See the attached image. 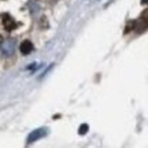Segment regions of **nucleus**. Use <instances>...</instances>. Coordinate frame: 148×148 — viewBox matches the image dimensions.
<instances>
[{
	"instance_id": "nucleus-1",
	"label": "nucleus",
	"mask_w": 148,
	"mask_h": 148,
	"mask_svg": "<svg viewBox=\"0 0 148 148\" xmlns=\"http://www.w3.org/2000/svg\"><path fill=\"white\" fill-rule=\"evenodd\" d=\"M45 134H47V130H45V129H37V130H34V132L27 137V143H33V141H36L38 138L44 137Z\"/></svg>"
},
{
	"instance_id": "nucleus-2",
	"label": "nucleus",
	"mask_w": 148,
	"mask_h": 148,
	"mask_svg": "<svg viewBox=\"0 0 148 148\" xmlns=\"http://www.w3.org/2000/svg\"><path fill=\"white\" fill-rule=\"evenodd\" d=\"M19 49H21V52L23 53V55H27V53H30L33 51V44L30 41H23L21 44Z\"/></svg>"
},
{
	"instance_id": "nucleus-3",
	"label": "nucleus",
	"mask_w": 148,
	"mask_h": 148,
	"mask_svg": "<svg viewBox=\"0 0 148 148\" xmlns=\"http://www.w3.org/2000/svg\"><path fill=\"white\" fill-rule=\"evenodd\" d=\"M86 129H88V125L81 126V129H79V133H81V134H82V133H86Z\"/></svg>"
}]
</instances>
